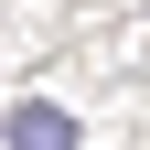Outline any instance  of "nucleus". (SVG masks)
<instances>
[{
    "label": "nucleus",
    "instance_id": "f257e3e1",
    "mask_svg": "<svg viewBox=\"0 0 150 150\" xmlns=\"http://www.w3.org/2000/svg\"><path fill=\"white\" fill-rule=\"evenodd\" d=\"M0 129H11V150H75V118H64L54 97H32V107H11Z\"/></svg>",
    "mask_w": 150,
    "mask_h": 150
}]
</instances>
